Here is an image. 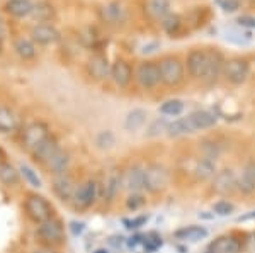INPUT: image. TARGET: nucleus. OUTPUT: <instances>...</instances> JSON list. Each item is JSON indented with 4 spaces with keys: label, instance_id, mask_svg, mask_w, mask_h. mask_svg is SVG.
<instances>
[{
    "label": "nucleus",
    "instance_id": "obj_22",
    "mask_svg": "<svg viewBox=\"0 0 255 253\" xmlns=\"http://www.w3.org/2000/svg\"><path fill=\"white\" fill-rule=\"evenodd\" d=\"M242 240L235 236H221L209 245V253H240Z\"/></svg>",
    "mask_w": 255,
    "mask_h": 253
},
{
    "label": "nucleus",
    "instance_id": "obj_23",
    "mask_svg": "<svg viewBox=\"0 0 255 253\" xmlns=\"http://www.w3.org/2000/svg\"><path fill=\"white\" fill-rule=\"evenodd\" d=\"M60 150V145H58V141L55 140L53 136H49L46 141H43L41 145L38 146V148L32 152V157H34V160L36 162H39V163H46L49 162V158L53 157L56 152Z\"/></svg>",
    "mask_w": 255,
    "mask_h": 253
},
{
    "label": "nucleus",
    "instance_id": "obj_42",
    "mask_svg": "<svg viewBox=\"0 0 255 253\" xmlns=\"http://www.w3.org/2000/svg\"><path fill=\"white\" fill-rule=\"evenodd\" d=\"M168 124H170V122H165L163 119H157V121L153 122V124L150 126V129H148V134H150V136H157V134L167 131Z\"/></svg>",
    "mask_w": 255,
    "mask_h": 253
},
{
    "label": "nucleus",
    "instance_id": "obj_13",
    "mask_svg": "<svg viewBox=\"0 0 255 253\" xmlns=\"http://www.w3.org/2000/svg\"><path fill=\"white\" fill-rule=\"evenodd\" d=\"M145 173L146 167L133 165L123 173V189H126L131 194H139L145 190Z\"/></svg>",
    "mask_w": 255,
    "mask_h": 253
},
{
    "label": "nucleus",
    "instance_id": "obj_8",
    "mask_svg": "<svg viewBox=\"0 0 255 253\" xmlns=\"http://www.w3.org/2000/svg\"><path fill=\"white\" fill-rule=\"evenodd\" d=\"M38 238L46 247H55V245H61L65 240V226L58 218H51L44 223L38 224Z\"/></svg>",
    "mask_w": 255,
    "mask_h": 253
},
{
    "label": "nucleus",
    "instance_id": "obj_14",
    "mask_svg": "<svg viewBox=\"0 0 255 253\" xmlns=\"http://www.w3.org/2000/svg\"><path fill=\"white\" fill-rule=\"evenodd\" d=\"M111 65L108 56L102 51H94L92 55L89 56L87 63H85V68H87L89 77H92L94 80H104L106 77L111 75Z\"/></svg>",
    "mask_w": 255,
    "mask_h": 253
},
{
    "label": "nucleus",
    "instance_id": "obj_34",
    "mask_svg": "<svg viewBox=\"0 0 255 253\" xmlns=\"http://www.w3.org/2000/svg\"><path fill=\"white\" fill-rule=\"evenodd\" d=\"M167 133H168V136H184V134H191L192 129H191V126H189L187 117H180V119L168 124Z\"/></svg>",
    "mask_w": 255,
    "mask_h": 253
},
{
    "label": "nucleus",
    "instance_id": "obj_24",
    "mask_svg": "<svg viewBox=\"0 0 255 253\" xmlns=\"http://www.w3.org/2000/svg\"><path fill=\"white\" fill-rule=\"evenodd\" d=\"M238 190L244 194L255 192V162L250 160L244 167V172L238 177Z\"/></svg>",
    "mask_w": 255,
    "mask_h": 253
},
{
    "label": "nucleus",
    "instance_id": "obj_11",
    "mask_svg": "<svg viewBox=\"0 0 255 253\" xmlns=\"http://www.w3.org/2000/svg\"><path fill=\"white\" fill-rule=\"evenodd\" d=\"M101 195V190H99V182L97 180H87L80 185H77L75 194H73V206L77 209H87V207L92 206L94 202L97 201V197Z\"/></svg>",
    "mask_w": 255,
    "mask_h": 253
},
{
    "label": "nucleus",
    "instance_id": "obj_26",
    "mask_svg": "<svg viewBox=\"0 0 255 253\" xmlns=\"http://www.w3.org/2000/svg\"><path fill=\"white\" fill-rule=\"evenodd\" d=\"M160 24H162V29L165 31L168 36H172V38H177L179 34H182L184 27H186V22H184V19L180 17L179 14L167 15L163 20H160Z\"/></svg>",
    "mask_w": 255,
    "mask_h": 253
},
{
    "label": "nucleus",
    "instance_id": "obj_46",
    "mask_svg": "<svg viewBox=\"0 0 255 253\" xmlns=\"http://www.w3.org/2000/svg\"><path fill=\"white\" fill-rule=\"evenodd\" d=\"M7 38V27H5V22H3L2 15H0V41H3Z\"/></svg>",
    "mask_w": 255,
    "mask_h": 253
},
{
    "label": "nucleus",
    "instance_id": "obj_2",
    "mask_svg": "<svg viewBox=\"0 0 255 253\" xmlns=\"http://www.w3.org/2000/svg\"><path fill=\"white\" fill-rule=\"evenodd\" d=\"M162 84L167 87H179L186 80V63L175 55H167L158 60Z\"/></svg>",
    "mask_w": 255,
    "mask_h": 253
},
{
    "label": "nucleus",
    "instance_id": "obj_1",
    "mask_svg": "<svg viewBox=\"0 0 255 253\" xmlns=\"http://www.w3.org/2000/svg\"><path fill=\"white\" fill-rule=\"evenodd\" d=\"M225 65V56L221 55V51H218L216 48H194L189 51L186 58V68L189 75L196 80H204V82H213L223 72Z\"/></svg>",
    "mask_w": 255,
    "mask_h": 253
},
{
    "label": "nucleus",
    "instance_id": "obj_32",
    "mask_svg": "<svg viewBox=\"0 0 255 253\" xmlns=\"http://www.w3.org/2000/svg\"><path fill=\"white\" fill-rule=\"evenodd\" d=\"M80 41L82 44H84L85 48H90V50L94 51H101V36L97 34V31L94 29V27H87L85 31H82L80 34Z\"/></svg>",
    "mask_w": 255,
    "mask_h": 253
},
{
    "label": "nucleus",
    "instance_id": "obj_38",
    "mask_svg": "<svg viewBox=\"0 0 255 253\" xmlns=\"http://www.w3.org/2000/svg\"><path fill=\"white\" fill-rule=\"evenodd\" d=\"M96 145L102 150H108L114 145V134L111 131H101L96 138Z\"/></svg>",
    "mask_w": 255,
    "mask_h": 253
},
{
    "label": "nucleus",
    "instance_id": "obj_15",
    "mask_svg": "<svg viewBox=\"0 0 255 253\" xmlns=\"http://www.w3.org/2000/svg\"><path fill=\"white\" fill-rule=\"evenodd\" d=\"M213 190L221 195H232L238 190V178L233 170L225 169L213 177Z\"/></svg>",
    "mask_w": 255,
    "mask_h": 253
},
{
    "label": "nucleus",
    "instance_id": "obj_7",
    "mask_svg": "<svg viewBox=\"0 0 255 253\" xmlns=\"http://www.w3.org/2000/svg\"><path fill=\"white\" fill-rule=\"evenodd\" d=\"M123 189V173L116 167H111L102 175V180L99 183V190H101V197L106 202H113L118 197L119 190Z\"/></svg>",
    "mask_w": 255,
    "mask_h": 253
},
{
    "label": "nucleus",
    "instance_id": "obj_10",
    "mask_svg": "<svg viewBox=\"0 0 255 253\" xmlns=\"http://www.w3.org/2000/svg\"><path fill=\"white\" fill-rule=\"evenodd\" d=\"M49 136H51V133H49V128L44 122H41V121L29 122L22 131V145H24V148L29 150L32 153L41 143L46 141Z\"/></svg>",
    "mask_w": 255,
    "mask_h": 253
},
{
    "label": "nucleus",
    "instance_id": "obj_40",
    "mask_svg": "<svg viewBox=\"0 0 255 253\" xmlns=\"http://www.w3.org/2000/svg\"><path fill=\"white\" fill-rule=\"evenodd\" d=\"M213 209H215L216 214L226 216V214H232L235 207H233V204L228 202V201H220V202H216L215 206H213Z\"/></svg>",
    "mask_w": 255,
    "mask_h": 253
},
{
    "label": "nucleus",
    "instance_id": "obj_19",
    "mask_svg": "<svg viewBox=\"0 0 255 253\" xmlns=\"http://www.w3.org/2000/svg\"><path fill=\"white\" fill-rule=\"evenodd\" d=\"M12 46H14L15 55L24 61H31L38 56V46H36V43L31 38H26V36H17L14 39V43H12Z\"/></svg>",
    "mask_w": 255,
    "mask_h": 253
},
{
    "label": "nucleus",
    "instance_id": "obj_3",
    "mask_svg": "<svg viewBox=\"0 0 255 253\" xmlns=\"http://www.w3.org/2000/svg\"><path fill=\"white\" fill-rule=\"evenodd\" d=\"M24 211H26L27 218L38 224L55 218V209H53V206L48 202V199H44L43 195H38V194L27 195V199L24 201Z\"/></svg>",
    "mask_w": 255,
    "mask_h": 253
},
{
    "label": "nucleus",
    "instance_id": "obj_29",
    "mask_svg": "<svg viewBox=\"0 0 255 253\" xmlns=\"http://www.w3.org/2000/svg\"><path fill=\"white\" fill-rule=\"evenodd\" d=\"M172 2L170 0H148V12L153 19L163 20L172 12Z\"/></svg>",
    "mask_w": 255,
    "mask_h": 253
},
{
    "label": "nucleus",
    "instance_id": "obj_16",
    "mask_svg": "<svg viewBox=\"0 0 255 253\" xmlns=\"http://www.w3.org/2000/svg\"><path fill=\"white\" fill-rule=\"evenodd\" d=\"M75 189H77V185L68 172L58 173L53 177V192H55V195L60 201H63V202L72 201L73 194H75Z\"/></svg>",
    "mask_w": 255,
    "mask_h": 253
},
{
    "label": "nucleus",
    "instance_id": "obj_48",
    "mask_svg": "<svg viewBox=\"0 0 255 253\" xmlns=\"http://www.w3.org/2000/svg\"><path fill=\"white\" fill-rule=\"evenodd\" d=\"M34 253H56L55 250H53L51 247H44V248H38Z\"/></svg>",
    "mask_w": 255,
    "mask_h": 253
},
{
    "label": "nucleus",
    "instance_id": "obj_20",
    "mask_svg": "<svg viewBox=\"0 0 255 253\" xmlns=\"http://www.w3.org/2000/svg\"><path fill=\"white\" fill-rule=\"evenodd\" d=\"M3 10L15 19H26L29 17L34 10V3L31 0H7Z\"/></svg>",
    "mask_w": 255,
    "mask_h": 253
},
{
    "label": "nucleus",
    "instance_id": "obj_45",
    "mask_svg": "<svg viewBox=\"0 0 255 253\" xmlns=\"http://www.w3.org/2000/svg\"><path fill=\"white\" fill-rule=\"evenodd\" d=\"M84 226H85V224L84 223H77V221H72V223H70V230H72V233L73 235H80L82 233V231H84Z\"/></svg>",
    "mask_w": 255,
    "mask_h": 253
},
{
    "label": "nucleus",
    "instance_id": "obj_25",
    "mask_svg": "<svg viewBox=\"0 0 255 253\" xmlns=\"http://www.w3.org/2000/svg\"><path fill=\"white\" fill-rule=\"evenodd\" d=\"M70 162H72V158H70L68 152H65L63 148H60L58 152H56L51 158H49V162L46 163V167H48L49 172H53V175H58V173L68 172Z\"/></svg>",
    "mask_w": 255,
    "mask_h": 253
},
{
    "label": "nucleus",
    "instance_id": "obj_12",
    "mask_svg": "<svg viewBox=\"0 0 255 253\" xmlns=\"http://www.w3.org/2000/svg\"><path fill=\"white\" fill-rule=\"evenodd\" d=\"M29 36L36 44H41V46H49V44H55L61 39L60 31L56 29L51 22L34 24V26L31 27Z\"/></svg>",
    "mask_w": 255,
    "mask_h": 253
},
{
    "label": "nucleus",
    "instance_id": "obj_6",
    "mask_svg": "<svg viewBox=\"0 0 255 253\" xmlns=\"http://www.w3.org/2000/svg\"><path fill=\"white\" fill-rule=\"evenodd\" d=\"M168 182H170V172L167 167L160 165V163H151L146 167L145 173V189L151 194H158L167 189Z\"/></svg>",
    "mask_w": 255,
    "mask_h": 253
},
{
    "label": "nucleus",
    "instance_id": "obj_41",
    "mask_svg": "<svg viewBox=\"0 0 255 253\" xmlns=\"http://www.w3.org/2000/svg\"><path fill=\"white\" fill-rule=\"evenodd\" d=\"M145 204V199H143V195H139V194H131L129 197L126 199V207L128 209H133V211H136L139 209V207Z\"/></svg>",
    "mask_w": 255,
    "mask_h": 253
},
{
    "label": "nucleus",
    "instance_id": "obj_5",
    "mask_svg": "<svg viewBox=\"0 0 255 253\" xmlns=\"http://www.w3.org/2000/svg\"><path fill=\"white\" fill-rule=\"evenodd\" d=\"M134 79L143 90H153L162 84V77H160V67L158 61L145 60L139 61L136 70H134Z\"/></svg>",
    "mask_w": 255,
    "mask_h": 253
},
{
    "label": "nucleus",
    "instance_id": "obj_44",
    "mask_svg": "<svg viewBox=\"0 0 255 253\" xmlns=\"http://www.w3.org/2000/svg\"><path fill=\"white\" fill-rule=\"evenodd\" d=\"M146 216H141V218H136V219H125V224H128V228H139L141 224L146 223Z\"/></svg>",
    "mask_w": 255,
    "mask_h": 253
},
{
    "label": "nucleus",
    "instance_id": "obj_36",
    "mask_svg": "<svg viewBox=\"0 0 255 253\" xmlns=\"http://www.w3.org/2000/svg\"><path fill=\"white\" fill-rule=\"evenodd\" d=\"M184 111V102L179 99H170L160 105V112L163 116H179Z\"/></svg>",
    "mask_w": 255,
    "mask_h": 253
},
{
    "label": "nucleus",
    "instance_id": "obj_39",
    "mask_svg": "<svg viewBox=\"0 0 255 253\" xmlns=\"http://www.w3.org/2000/svg\"><path fill=\"white\" fill-rule=\"evenodd\" d=\"M226 39L235 41V43H238V44H245V43H249V41H250V34H249V32L228 29V31H226Z\"/></svg>",
    "mask_w": 255,
    "mask_h": 253
},
{
    "label": "nucleus",
    "instance_id": "obj_27",
    "mask_svg": "<svg viewBox=\"0 0 255 253\" xmlns=\"http://www.w3.org/2000/svg\"><path fill=\"white\" fill-rule=\"evenodd\" d=\"M17 128H19V117L10 109L0 105V133L9 134L14 133Z\"/></svg>",
    "mask_w": 255,
    "mask_h": 253
},
{
    "label": "nucleus",
    "instance_id": "obj_28",
    "mask_svg": "<svg viewBox=\"0 0 255 253\" xmlns=\"http://www.w3.org/2000/svg\"><path fill=\"white\" fill-rule=\"evenodd\" d=\"M31 17L38 22H51L53 19L56 17V10L51 3L48 2H38L34 3V10H32Z\"/></svg>",
    "mask_w": 255,
    "mask_h": 253
},
{
    "label": "nucleus",
    "instance_id": "obj_4",
    "mask_svg": "<svg viewBox=\"0 0 255 253\" xmlns=\"http://www.w3.org/2000/svg\"><path fill=\"white\" fill-rule=\"evenodd\" d=\"M221 75L225 80L232 85H242L245 84L247 79L250 77V63L244 56H232V58L225 60L223 72Z\"/></svg>",
    "mask_w": 255,
    "mask_h": 253
},
{
    "label": "nucleus",
    "instance_id": "obj_17",
    "mask_svg": "<svg viewBox=\"0 0 255 253\" xmlns=\"http://www.w3.org/2000/svg\"><path fill=\"white\" fill-rule=\"evenodd\" d=\"M133 77H134V72L126 60L118 58L113 65H111V79H113V82L119 88H126L128 85L131 84Z\"/></svg>",
    "mask_w": 255,
    "mask_h": 253
},
{
    "label": "nucleus",
    "instance_id": "obj_43",
    "mask_svg": "<svg viewBox=\"0 0 255 253\" xmlns=\"http://www.w3.org/2000/svg\"><path fill=\"white\" fill-rule=\"evenodd\" d=\"M216 3L220 5V9H223L225 12H235L238 10V7H240L238 0H216Z\"/></svg>",
    "mask_w": 255,
    "mask_h": 253
},
{
    "label": "nucleus",
    "instance_id": "obj_30",
    "mask_svg": "<svg viewBox=\"0 0 255 253\" xmlns=\"http://www.w3.org/2000/svg\"><path fill=\"white\" fill-rule=\"evenodd\" d=\"M20 175L17 172L15 167H12L10 163L7 162H0V182L7 187H14L19 183Z\"/></svg>",
    "mask_w": 255,
    "mask_h": 253
},
{
    "label": "nucleus",
    "instance_id": "obj_18",
    "mask_svg": "<svg viewBox=\"0 0 255 253\" xmlns=\"http://www.w3.org/2000/svg\"><path fill=\"white\" fill-rule=\"evenodd\" d=\"M187 121H189V126H191L192 133L196 131H203V129H209L218 122V116L213 111H196L192 114L187 116Z\"/></svg>",
    "mask_w": 255,
    "mask_h": 253
},
{
    "label": "nucleus",
    "instance_id": "obj_9",
    "mask_svg": "<svg viewBox=\"0 0 255 253\" xmlns=\"http://www.w3.org/2000/svg\"><path fill=\"white\" fill-rule=\"evenodd\" d=\"M99 17L108 26H123L129 19V10H128L125 2L114 0V2H108L99 9Z\"/></svg>",
    "mask_w": 255,
    "mask_h": 253
},
{
    "label": "nucleus",
    "instance_id": "obj_21",
    "mask_svg": "<svg viewBox=\"0 0 255 253\" xmlns=\"http://www.w3.org/2000/svg\"><path fill=\"white\" fill-rule=\"evenodd\" d=\"M191 173L194 175L197 180H209L216 175V162L211 158H197L191 169Z\"/></svg>",
    "mask_w": 255,
    "mask_h": 253
},
{
    "label": "nucleus",
    "instance_id": "obj_35",
    "mask_svg": "<svg viewBox=\"0 0 255 253\" xmlns=\"http://www.w3.org/2000/svg\"><path fill=\"white\" fill-rule=\"evenodd\" d=\"M206 235H208V231L204 230V228H199V226H189V228H184V230H180V231H177V233H175L177 238L192 240V242L204 238Z\"/></svg>",
    "mask_w": 255,
    "mask_h": 253
},
{
    "label": "nucleus",
    "instance_id": "obj_47",
    "mask_svg": "<svg viewBox=\"0 0 255 253\" xmlns=\"http://www.w3.org/2000/svg\"><path fill=\"white\" fill-rule=\"evenodd\" d=\"M240 26H255V19L254 17H240L238 19Z\"/></svg>",
    "mask_w": 255,
    "mask_h": 253
},
{
    "label": "nucleus",
    "instance_id": "obj_37",
    "mask_svg": "<svg viewBox=\"0 0 255 253\" xmlns=\"http://www.w3.org/2000/svg\"><path fill=\"white\" fill-rule=\"evenodd\" d=\"M201 150H203L204 157L206 158H211V160H215V158L220 155L221 148L220 145L215 141V140H204L203 143H201Z\"/></svg>",
    "mask_w": 255,
    "mask_h": 253
},
{
    "label": "nucleus",
    "instance_id": "obj_50",
    "mask_svg": "<svg viewBox=\"0 0 255 253\" xmlns=\"http://www.w3.org/2000/svg\"><path fill=\"white\" fill-rule=\"evenodd\" d=\"M2 157H3V153H2V150H0V160H2Z\"/></svg>",
    "mask_w": 255,
    "mask_h": 253
},
{
    "label": "nucleus",
    "instance_id": "obj_49",
    "mask_svg": "<svg viewBox=\"0 0 255 253\" xmlns=\"http://www.w3.org/2000/svg\"><path fill=\"white\" fill-rule=\"evenodd\" d=\"M96 253H108V252H106V250H97Z\"/></svg>",
    "mask_w": 255,
    "mask_h": 253
},
{
    "label": "nucleus",
    "instance_id": "obj_33",
    "mask_svg": "<svg viewBox=\"0 0 255 253\" xmlns=\"http://www.w3.org/2000/svg\"><path fill=\"white\" fill-rule=\"evenodd\" d=\"M19 172L24 177V180L29 183L31 187H34V189H41V187H43V182H41L38 172H34V169H32V167L26 165V163H20Z\"/></svg>",
    "mask_w": 255,
    "mask_h": 253
},
{
    "label": "nucleus",
    "instance_id": "obj_31",
    "mask_svg": "<svg viewBox=\"0 0 255 253\" xmlns=\"http://www.w3.org/2000/svg\"><path fill=\"white\" fill-rule=\"evenodd\" d=\"M146 117H148L146 111H143V109H133V111L126 116L125 128L128 129V131H136V129L145 126Z\"/></svg>",
    "mask_w": 255,
    "mask_h": 253
}]
</instances>
